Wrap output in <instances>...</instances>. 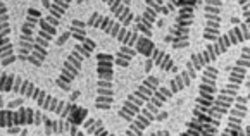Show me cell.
<instances>
[{"mask_svg": "<svg viewBox=\"0 0 250 136\" xmlns=\"http://www.w3.org/2000/svg\"><path fill=\"white\" fill-rule=\"evenodd\" d=\"M217 76H219V71H217L212 64L204 67L202 83H200V86H199V97H197L195 107H193V117L188 122V129L185 131V136L202 135V129L207 122V114H209L210 105H212L214 97H216Z\"/></svg>", "mask_w": 250, "mask_h": 136, "instance_id": "6da1fadb", "label": "cell"}, {"mask_svg": "<svg viewBox=\"0 0 250 136\" xmlns=\"http://www.w3.org/2000/svg\"><path fill=\"white\" fill-rule=\"evenodd\" d=\"M247 40H250V22L245 21L243 24L231 28V30L226 35H223V37H217L216 41L207 45L206 50L199 52V54H193V56L190 57V60L187 62V67H193L195 71L204 69L206 66L212 64L219 56L226 54L231 47H235V45L242 43V41H247Z\"/></svg>", "mask_w": 250, "mask_h": 136, "instance_id": "7a4b0ae2", "label": "cell"}, {"mask_svg": "<svg viewBox=\"0 0 250 136\" xmlns=\"http://www.w3.org/2000/svg\"><path fill=\"white\" fill-rule=\"evenodd\" d=\"M12 92L18 93L21 97H28V98H33L38 105L43 109V111H48V112H55V114L59 116L62 119H67V116L76 109V105L71 102H64V100H59L55 98V97L48 95L45 93L43 90L38 88L35 83L31 81L24 79L21 76H16L14 79V86H12Z\"/></svg>", "mask_w": 250, "mask_h": 136, "instance_id": "3957f363", "label": "cell"}, {"mask_svg": "<svg viewBox=\"0 0 250 136\" xmlns=\"http://www.w3.org/2000/svg\"><path fill=\"white\" fill-rule=\"evenodd\" d=\"M114 56L97 54V98L95 107L99 111H110L114 103Z\"/></svg>", "mask_w": 250, "mask_h": 136, "instance_id": "277c9868", "label": "cell"}, {"mask_svg": "<svg viewBox=\"0 0 250 136\" xmlns=\"http://www.w3.org/2000/svg\"><path fill=\"white\" fill-rule=\"evenodd\" d=\"M238 90H240V85L228 81V85L223 86V88H221V92L214 97V102H212V105H210L209 114H207V122H206V126H204L202 135H200V136L217 135V131H219L221 119L228 114L229 107L233 105L236 95H238Z\"/></svg>", "mask_w": 250, "mask_h": 136, "instance_id": "5b68a950", "label": "cell"}, {"mask_svg": "<svg viewBox=\"0 0 250 136\" xmlns=\"http://www.w3.org/2000/svg\"><path fill=\"white\" fill-rule=\"evenodd\" d=\"M95 47H97V41H93L92 38H86L83 43L74 45V48L71 50L69 56H67V59L64 60V67H62V71H61L57 81H55V85L59 86L61 90H64V92H69L71 83L76 79L81 71L83 59L92 56Z\"/></svg>", "mask_w": 250, "mask_h": 136, "instance_id": "8992f818", "label": "cell"}, {"mask_svg": "<svg viewBox=\"0 0 250 136\" xmlns=\"http://www.w3.org/2000/svg\"><path fill=\"white\" fill-rule=\"evenodd\" d=\"M61 21L54 16H45V18L40 19L38 22V35L35 38V43L33 48H31V54L28 56V60L26 62H30L31 66L35 67H40L42 64L45 62L47 59V52H48V45H50L52 38L55 37L57 33V28H59Z\"/></svg>", "mask_w": 250, "mask_h": 136, "instance_id": "52a82bcc", "label": "cell"}, {"mask_svg": "<svg viewBox=\"0 0 250 136\" xmlns=\"http://www.w3.org/2000/svg\"><path fill=\"white\" fill-rule=\"evenodd\" d=\"M157 88H159V78L154 76V74L147 76L144 79V83L126 98V102L123 103L121 111L118 112V116L121 119H125L126 122H131V119L140 112V109L147 103V100L154 95V92Z\"/></svg>", "mask_w": 250, "mask_h": 136, "instance_id": "ba28073f", "label": "cell"}, {"mask_svg": "<svg viewBox=\"0 0 250 136\" xmlns=\"http://www.w3.org/2000/svg\"><path fill=\"white\" fill-rule=\"evenodd\" d=\"M86 24H88L90 28H95V30L99 28V30H102L104 33L110 35L112 38H116L118 41H121V45L135 47L136 40H138V31L128 30V28H125L119 21H116V19H110V18L102 16V14H97V12L90 14Z\"/></svg>", "mask_w": 250, "mask_h": 136, "instance_id": "9c48e42d", "label": "cell"}, {"mask_svg": "<svg viewBox=\"0 0 250 136\" xmlns=\"http://www.w3.org/2000/svg\"><path fill=\"white\" fill-rule=\"evenodd\" d=\"M135 50H136V54L144 56L145 59L152 60V64L157 66L159 69L166 71V73H173V74L180 73V67L174 64V60L171 59L169 54H166L164 50H161V48L152 41V38L138 37V40H136V43H135Z\"/></svg>", "mask_w": 250, "mask_h": 136, "instance_id": "30bf717a", "label": "cell"}, {"mask_svg": "<svg viewBox=\"0 0 250 136\" xmlns=\"http://www.w3.org/2000/svg\"><path fill=\"white\" fill-rule=\"evenodd\" d=\"M193 18H195V5H181L169 35V41L174 50H181L190 45V26L193 24Z\"/></svg>", "mask_w": 250, "mask_h": 136, "instance_id": "8fae6325", "label": "cell"}, {"mask_svg": "<svg viewBox=\"0 0 250 136\" xmlns=\"http://www.w3.org/2000/svg\"><path fill=\"white\" fill-rule=\"evenodd\" d=\"M45 121V116L42 111H33V109H5L0 111V128H11V126H40Z\"/></svg>", "mask_w": 250, "mask_h": 136, "instance_id": "7c38bea8", "label": "cell"}, {"mask_svg": "<svg viewBox=\"0 0 250 136\" xmlns=\"http://www.w3.org/2000/svg\"><path fill=\"white\" fill-rule=\"evenodd\" d=\"M42 19V12L38 9H28L26 12V19H24V24L21 28V35H19V48H18V60H22L26 62L28 60V56L31 54V48H33L35 43V28L38 26Z\"/></svg>", "mask_w": 250, "mask_h": 136, "instance_id": "4fadbf2b", "label": "cell"}, {"mask_svg": "<svg viewBox=\"0 0 250 136\" xmlns=\"http://www.w3.org/2000/svg\"><path fill=\"white\" fill-rule=\"evenodd\" d=\"M18 60L14 56V47L11 43V24H9V14L4 0H0V64L9 67Z\"/></svg>", "mask_w": 250, "mask_h": 136, "instance_id": "5bb4252c", "label": "cell"}, {"mask_svg": "<svg viewBox=\"0 0 250 136\" xmlns=\"http://www.w3.org/2000/svg\"><path fill=\"white\" fill-rule=\"evenodd\" d=\"M229 119H228V126L223 131L225 136H242L245 135L242 129L243 121L247 117V112H249V97L243 95H236L233 105L229 107Z\"/></svg>", "mask_w": 250, "mask_h": 136, "instance_id": "9a60e30c", "label": "cell"}, {"mask_svg": "<svg viewBox=\"0 0 250 136\" xmlns=\"http://www.w3.org/2000/svg\"><path fill=\"white\" fill-rule=\"evenodd\" d=\"M221 11H223V0H206V28H204V40L216 41L219 37L221 28Z\"/></svg>", "mask_w": 250, "mask_h": 136, "instance_id": "2e32d148", "label": "cell"}, {"mask_svg": "<svg viewBox=\"0 0 250 136\" xmlns=\"http://www.w3.org/2000/svg\"><path fill=\"white\" fill-rule=\"evenodd\" d=\"M250 67V47H243L242 54H240V59L235 62V66L231 67V73H229L228 81L231 83H236V85L242 86L245 83V78H247V71Z\"/></svg>", "mask_w": 250, "mask_h": 136, "instance_id": "e0dca14e", "label": "cell"}, {"mask_svg": "<svg viewBox=\"0 0 250 136\" xmlns=\"http://www.w3.org/2000/svg\"><path fill=\"white\" fill-rule=\"evenodd\" d=\"M45 135H83L85 131L78 129L76 124L69 121H64L61 117V121H50L45 117Z\"/></svg>", "mask_w": 250, "mask_h": 136, "instance_id": "ac0fdd59", "label": "cell"}, {"mask_svg": "<svg viewBox=\"0 0 250 136\" xmlns=\"http://www.w3.org/2000/svg\"><path fill=\"white\" fill-rule=\"evenodd\" d=\"M171 97H173V93H171L169 86H159V88L154 92V95L147 100V103H145L144 107L147 109L148 112H152V114L157 117L159 111H161V107L164 105V103L167 102Z\"/></svg>", "mask_w": 250, "mask_h": 136, "instance_id": "d6986e66", "label": "cell"}, {"mask_svg": "<svg viewBox=\"0 0 250 136\" xmlns=\"http://www.w3.org/2000/svg\"><path fill=\"white\" fill-rule=\"evenodd\" d=\"M197 76V71L193 69V67H187V69H183L181 73H176V76L173 78V79L169 81V90L171 93H180L181 90L188 88V86L193 83V79H195Z\"/></svg>", "mask_w": 250, "mask_h": 136, "instance_id": "ffe728a7", "label": "cell"}, {"mask_svg": "<svg viewBox=\"0 0 250 136\" xmlns=\"http://www.w3.org/2000/svg\"><path fill=\"white\" fill-rule=\"evenodd\" d=\"M136 56V50L135 47H128V45H121L118 50V54L114 56V64L118 67H123V69H126V67L129 66V62L133 60V57Z\"/></svg>", "mask_w": 250, "mask_h": 136, "instance_id": "44dd1931", "label": "cell"}, {"mask_svg": "<svg viewBox=\"0 0 250 136\" xmlns=\"http://www.w3.org/2000/svg\"><path fill=\"white\" fill-rule=\"evenodd\" d=\"M69 35L71 38L78 41V43H83L86 40V22L85 21H80V19H73L69 26Z\"/></svg>", "mask_w": 250, "mask_h": 136, "instance_id": "7402d4cb", "label": "cell"}, {"mask_svg": "<svg viewBox=\"0 0 250 136\" xmlns=\"http://www.w3.org/2000/svg\"><path fill=\"white\" fill-rule=\"evenodd\" d=\"M83 131H85V135L88 136H109V131H107L105 128H104L102 121L100 119H88V121L83 124Z\"/></svg>", "mask_w": 250, "mask_h": 136, "instance_id": "603a6c76", "label": "cell"}, {"mask_svg": "<svg viewBox=\"0 0 250 136\" xmlns=\"http://www.w3.org/2000/svg\"><path fill=\"white\" fill-rule=\"evenodd\" d=\"M14 79H16L14 74L2 71V74H0V93H9V92H12V86H14Z\"/></svg>", "mask_w": 250, "mask_h": 136, "instance_id": "cb8c5ba5", "label": "cell"}, {"mask_svg": "<svg viewBox=\"0 0 250 136\" xmlns=\"http://www.w3.org/2000/svg\"><path fill=\"white\" fill-rule=\"evenodd\" d=\"M86 114H88V112H86V109L76 105V109H74V111L67 116V121L73 122V124H76V126H80V124H83V119L86 117Z\"/></svg>", "mask_w": 250, "mask_h": 136, "instance_id": "d4e9b609", "label": "cell"}, {"mask_svg": "<svg viewBox=\"0 0 250 136\" xmlns=\"http://www.w3.org/2000/svg\"><path fill=\"white\" fill-rule=\"evenodd\" d=\"M164 2H166V0H145L147 7H150L152 11L155 12V14H159V12L164 9Z\"/></svg>", "mask_w": 250, "mask_h": 136, "instance_id": "484cf974", "label": "cell"}, {"mask_svg": "<svg viewBox=\"0 0 250 136\" xmlns=\"http://www.w3.org/2000/svg\"><path fill=\"white\" fill-rule=\"evenodd\" d=\"M238 4H240V7H242L245 21L250 22V0H238Z\"/></svg>", "mask_w": 250, "mask_h": 136, "instance_id": "4316f807", "label": "cell"}, {"mask_svg": "<svg viewBox=\"0 0 250 136\" xmlns=\"http://www.w3.org/2000/svg\"><path fill=\"white\" fill-rule=\"evenodd\" d=\"M71 37V35H69V31H67V33L66 35H64V37L62 38H61V40L59 41H57V45H64V43H66V40H67V38H69Z\"/></svg>", "mask_w": 250, "mask_h": 136, "instance_id": "83f0119b", "label": "cell"}]
</instances>
